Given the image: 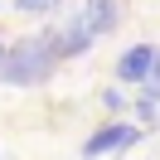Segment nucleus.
<instances>
[{
	"label": "nucleus",
	"mask_w": 160,
	"mask_h": 160,
	"mask_svg": "<svg viewBox=\"0 0 160 160\" xmlns=\"http://www.w3.org/2000/svg\"><path fill=\"white\" fill-rule=\"evenodd\" d=\"M155 53H160V49H155V44H146V39L131 44V49L117 58V82H141V88H146L150 73H155Z\"/></svg>",
	"instance_id": "nucleus-3"
},
{
	"label": "nucleus",
	"mask_w": 160,
	"mask_h": 160,
	"mask_svg": "<svg viewBox=\"0 0 160 160\" xmlns=\"http://www.w3.org/2000/svg\"><path fill=\"white\" fill-rule=\"evenodd\" d=\"M141 141V126H131V121H107V126H97L88 141H82V160H102L112 155V150H126Z\"/></svg>",
	"instance_id": "nucleus-2"
},
{
	"label": "nucleus",
	"mask_w": 160,
	"mask_h": 160,
	"mask_svg": "<svg viewBox=\"0 0 160 160\" xmlns=\"http://www.w3.org/2000/svg\"><path fill=\"white\" fill-rule=\"evenodd\" d=\"M150 88H160V53H155V73H150Z\"/></svg>",
	"instance_id": "nucleus-8"
},
{
	"label": "nucleus",
	"mask_w": 160,
	"mask_h": 160,
	"mask_svg": "<svg viewBox=\"0 0 160 160\" xmlns=\"http://www.w3.org/2000/svg\"><path fill=\"white\" fill-rule=\"evenodd\" d=\"M102 107H107V117H117L126 102H121V92H117V88H107V92H102Z\"/></svg>",
	"instance_id": "nucleus-7"
},
{
	"label": "nucleus",
	"mask_w": 160,
	"mask_h": 160,
	"mask_svg": "<svg viewBox=\"0 0 160 160\" xmlns=\"http://www.w3.org/2000/svg\"><path fill=\"white\" fill-rule=\"evenodd\" d=\"M0 58H5V39H0Z\"/></svg>",
	"instance_id": "nucleus-9"
},
{
	"label": "nucleus",
	"mask_w": 160,
	"mask_h": 160,
	"mask_svg": "<svg viewBox=\"0 0 160 160\" xmlns=\"http://www.w3.org/2000/svg\"><path fill=\"white\" fill-rule=\"evenodd\" d=\"M58 68H63V53H58V34H53V24H49V29L20 34L15 44H5L0 82H5V88H44Z\"/></svg>",
	"instance_id": "nucleus-1"
},
{
	"label": "nucleus",
	"mask_w": 160,
	"mask_h": 160,
	"mask_svg": "<svg viewBox=\"0 0 160 160\" xmlns=\"http://www.w3.org/2000/svg\"><path fill=\"white\" fill-rule=\"evenodd\" d=\"M53 34H58V53H63V58H82V53H88L92 44H97L82 15H73L68 24H53Z\"/></svg>",
	"instance_id": "nucleus-5"
},
{
	"label": "nucleus",
	"mask_w": 160,
	"mask_h": 160,
	"mask_svg": "<svg viewBox=\"0 0 160 160\" xmlns=\"http://www.w3.org/2000/svg\"><path fill=\"white\" fill-rule=\"evenodd\" d=\"M58 0H15V10L20 15H44V10H53Z\"/></svg>",
	"instance_id": "nucleus-6"
},
{
	"label": "nucleus",
	"mask_w": 160,
	"mask_h": 160,
	"mask_svg": "<svg viewBox=\"0 0 160 160\" xmlns=\"http://www.w3.org/2000/svg\"><path fill=\"white\" fill-rule=\"evenodd\" d=\"M78 15L88 20L92 39H107V34H117V24H121V0H88Z\"/></svg>",
	"instance_id": "nucleus-4"
}]
</instances>
